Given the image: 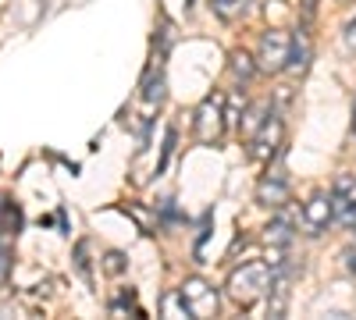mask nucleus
Returning a JSON list of instances; mask_svg holds the SVG:
<instances>
[{"label":"nucleus","instance_id":"nucleus-1","mask_svg":"<svg viewBox=\"0 0 356 320\" xmlns=\"http://www.w3.org/2000/svg\"><path fill=\"white\" fill-rule=\"evenodd\" d=\"M271 281H275V267L264 264V260H250V264H239L228 281H225V296L235 306H257L267 292H271Z\"/></svg>","mask_w":356,"mask_h":320},{"label":"nucleus","instance_id":"nucleus-2","mask_svg":"<svg viewBox=\"0 0 356 320\" xmlns=\"http://www.w3.org/2000/svg\"><path fill=\"white\" fill-rule=\"evenodd\" d=\"M193 128H196V142L203 146H218L228 132V100L221 93L203 96V103L193 114Z\"/></svg>","mask_w":356,"mask_h":320},{"label":"nucleus","instance_id":"nucleus-3","mask_svg":"<svg viewBox=\"0 0 356 320\" xmlns=\"http://www.w3.org/2000/svg\"><path fill=\"white\" fill-rule=\"evenodd\" d=\"M178 292H182V299H186L193 320H211V317H218V310H221V292H218L211 281L186 278L182 285H178Z\"/></svg>","mask_w":356,"mask_h":320},{"label":"nucleus","instance_id":"nucleus-4","mask_svg":"<svg viewBox=\"0 0 356 320\" xmlns=\"http://www.w3.org/2000/svg\"><path fill=\"white\" fill-rule=\"evenodd\" d=\"M289 53H292V33H282V28L264 33L260 47H257V71H267V75L285 71Z\"/></svg>","mask_w":356,"mask_h":320},{"label":"nucleus","instance_id":"nucleus-5","mask_svg":"<svg viewBox=\"0 0 356 320\" xmlns=\"http://www.w3.org/2000/svg\"><path fill=\"white\" fill-rule=\"evenodd\" d=\"M282 139H285V125H282V118H278V114H267V121L257 128V135L246 139V142H250V160H257V164H271V160L278 157V150H282Z\"/></svg>","mask_w":356,"mask_h":320},{"label":"nucleus","instance_id":"nucleus-6","mask_svg":"<svg viewBox=\"0 0 356 320\" xmlns=\"http://www.w3.org/2000/svg\"><path fill=\"white\" fill-rule=\"evenodd\" d=\"M300 221L307 228V235H321V231H328V224H335V196L332 192H314L303 203Z\"/></svg>","mask_w":356,"mask_h":320},{"label":"nucleus","instance_id":"nucleus-7","mask_svg":"<svg viewBox=\"0 0 356 320\" xmlns=\"http://www.w3.org/2000/svg\"><path fill=\"white\" fill-rule=\"evenodd\" d=\"M332 196H335V221L353 231L356 228V174H342Z\"/></svg>","mask_w":356,"mask_h":320},{"label":"nucleus","instance_id":"nucleus-8","mask_svg":"<svg viewBox=\"0 0 356 320\" xmlns=\"http://www.w3.org/2000/svg\"><path fill=\"white\" fill-rule=\"evenodd\" d=\"M257 203L267 210H282L285 203H289V182L282 178V174H271L267 171L264 178L257 182Z\"/></svg>","mask_w":356,"mask_h":320},{"label":"nucleus","instance_id":"nucleus-9","mask_svg":"<svg viewBox=\"0 0 356 320\" xmlns=\"http://www.w3.org/2000/svg\"><path fill=\"white\" fill-rule=\"evenodd\" d=\"M310 57H314L310 36L300 28V33L292 36V53H289V65H285V71H292V75H303V71L310 68Z\"/></svg>","mask_w":356,"mask_h":320},{"label":"nucleus","instance_id":"nucleus-10","mask_svg":"<svg viewBox=\"0 0 356 320\" xmlns=\"http://www.w3.org/2000/svg\"><path fill=\"white\" fill-rule=\"evenodd\" d=\"M267 114H271V103H264V100L253 103L250 110H243V118H239V135H243V139H253L257 128L267 121Z\"/></svg>","mask_w":356,"mask_h":320},{"label":"nucleus","instance_id":"nucleus-11","mask_svg":"<svg viewBox=\"0 0 356 320\" xmlns=\"http://www.w3.org/2000/svg\"><path fill=\"white\" fill-rule=\"evenodd\" d=\"M228 68H232V75L239 78V82H250L257 75V57L246 53V50H232L228 53Z\"/></svg>","mask_w":356,"mask_h":320},{"label":"nucleus","instance_id":"nucleus-12","mask_svg":"<svg viewBox=\"0 0 356 320\" xmlns=\"http://www.w3.org/2000/svg\"><path fill=\"white\" fill-rule=\"evenodd\" d=\"M161 317H168V320H189V317H193L178 288H171V292L161 296Z\"/></svg>","mask_w":356,"mask_h":320},{"label":"nucleus","instance_id":"nucleus-13","mask_svg":"<svg viewBox=\"0 0 356 320\" xmlns=\"http://www.w3.org/2000/svg\"><path fill=\"white\" fill-rule=\"evenodd\" d=\"M246 4H250V0H211V8H214V15L221 22H235L246 11Z\"/></svg>","mask_w":356,"mask_h":320},{"label":"nucleus","instance_id":"nucleus-14","mask_svg":"<svg viewBox=\"0 0 356 320\" xmlns=\"http://www.w3.org/2000/svg\"><path fill=\"white\" fill-rule=\"evenodd\" d=\"M8 278H11V249L0 246V288L8 285Z\"/></svg>","mask_w":356,"mask_h":320},{"label":"nucleus","instance_id":"nucleus-15","mask_svg":"<svg viewBox=\"0 0 356 320\" xmlns=\"http://www.w3.org/2000/svg\"><path fill=\"white\" fill-rule=\"evenodd\" d=\"M107 271L111 274H122L125 271V256L122 253H107Z\"/></svg>","mask_w":356,"mask_h":320},{"label":"nucleus","instance_id":"nucleus-16","mask_svg":"<svg viewBox=\"0 0 356 320\" xmlns=\"http://www.w3.org/2000/svg\"><path fill=\"white\" fill-rule=\"evenodd\" d=\"M346 47L356 50V18H349V25H346Z\"/></svg>","mask_w":356,"mask_h":320},{"label":"nucleus","instance_id":"nucleus-17","mask_svg":"<svg viewBox=\"0 0 356 320\" xmlns=\"http://www.w3.org/2000/svg\"><path fill=\"white\" fill-rule=\"evenodd\" d=\"M349 267H353V271H356V249H353V253H349Z\"/></svg>","mask_w":356,"mask_h":320},{"label":"nucleus","instance_id":"nucleus-18","mask_svg":"<svg viewBox=\"0 0 356 320\" xmlns=\"http://www.w3.org/2000/svg\"><path fill=\"white\" fill-rule=\"evenodd\" d=\"M353 135H356V103H353Z\"/></svg>","mask_w":356,"mask_h":320}]
</instances>
